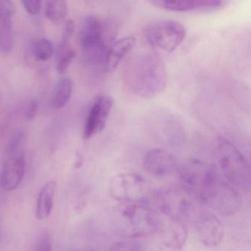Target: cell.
Here are the masks:
<instances>
[{"instance_id":"cell-16","label":"cell","mask_w":251,"mask_h":251,"mask_svg":"<svg viewBox=\"0 0 251 251\" xmlns=\"http://www.w3.org/2000/svg\"><path fill=\"white\" fill-rule=\"evenodd\" d=\"M136 44V37L133 36H125L109 44L102 65L105 71L114 72L117 70L123 58L133 50Z\"/></svg>"},{"instance_id":"cell-20","label":"cell","mask_w":251,"mask_h":251,"mask_svg":"<svg viewBox=\"0 0 251 251\" xmlns=\"http://www.w3.org/2000/svg\"><path fill=\"white\" fill-rule=\"evenodd\" d=\"M67 1L64 0H51L46 2L45 14L47 18L53 23H58L64 20L67 16Z\"/></svg>"},{"instance_id":"cell-10","label":"cell","mask_w":251,"mask_h":251,"mask_svg":"<svg viewBox=\"0 0 251 251\" xmlns=\"http://www.w3.org/2000/svg\"><path fill=\"white\" fill-rule=\"evenodd\" d=\"M242 198L237 189L220 179L211 192L207 205L226 216L233 215L240 209Z\"/></svg>"},{"instance_id":"cell-21","label":"cell","mask_w":251,"mask_h":251,"mask_svg":"<svg viewBox=\"0 0 251 251\" xmlns=\"http://www.w3.org/2000/svg\"><path fill=\"white\" fill-rule=\"evenodd\" d=\"M142 249L143 246L141 242L129 239L113 244L109 251H142Z\"/></svg>"},{"instance_id":"cell-14","label":"cell","mask_w":251,"mask_h":251,"mask_svg":"<svg viewBox=\"0 0 251 251\" xmlns=\"http://www.w3.org/2000/svg\"><path fill=\"white\" fill-rule=\"evenodd\" d=\"M196 230L200 242L207 248L219 246L224 237L223 223L214 214L200 216L196 222Z\"/></svg>"},{"instance_id":"cell-19","label":"cell","mask_w":251,"mask_h":251,"mask_svg":"<svg viewBox=\"0 0 251 251\" xmlns=\"http://www.w3.org/2000/svg\"><path fill=\"white\" fill-rule=\"evenodd\" d=\"M32 52L37 61H48L53 55V47L48 39L38 38L32 43Z\"/></svg>"},{"instance_id":"cell-25","label":"cell","mask_w":251,"mask_h":251,"mask_svg":"<svg viewBox=\"0 0 251 251\" xmlns=\"http://www.w3.org/2000/svg\"><path fill=\"white\" fill-rule=\"evenodd\" d=\"M22 3L27 13L31 15H38L40 12L42 2L39 0H23Z\"/></svg>"},{"instance_id":"cell-5","label":"cell","mask_w":251,"mask_h":251,"mask_svg":"<svg viewBox=\"0 0 251 251\" xmlns=\"http://www.w3.org/2000/svg\"><path fill=\"white\" fill-rule=\"evenodd\" d=\"M198 202L180 185L162 188L154 195V204L160 213L183 222L195 212Z\"/></svg>"},{"instance_id":"cell-6","label":"cell","mask_w":251,"mask_h":251,"mask_svg":"<svg viewBox=\"0 0 251 251\" xmlns=\"http://www.w3.org/2000/svg\"><path fill=\"white\" fill-rule=\"evenodd\" d=\"M23 133L17 132L5 148L0 168V185L5 190L13 191L23 181L25 169V157L22 151Z\"/></svg>"},{"instance_id":"cell-13","label":"cell","mask_w":251,"mask_h":251,"mask_svg":"<svg viewBox=\"0 0 251 251\" xmlns=\"http://www.w3.org/2000/svg\"><path fill=\"white\" fill-rule=\"evenodd\" d=\"M143 168L147 173L155 177H164L177 169L176 158L168 151L161 148H152L143 158Z\"/></svg>"},{"instance_id":"cell-7","label":"cell","mask_w":251,"mask_h":251,"mask_svg":"<svg viewBox=\"0 0 251 251\" xmlns=\"http://www.w3.org/2000/svg\"><path fill=\"white\" fill-rule=\"evenodd\" d=\"M186 29L175 20H158L148 25L144 30V37L152 48L173 52L186 38Z\"/></svg>"},{"instance_id":"cell-9","label":"cell","mask_w":251,"mask_h":251,"mask_svg":"<svg viewBox=\"0 0 251 251\" xmlns=\"http://www.w3.org/2000/svg\"><path fill=\"white\" fill-rule=\"evenodd\" d=\"M104 36L102 23L95 16L86 17L80 31V46L89 61L102 66L109 46Z\"/></svg>"},{"instance_id":"cell-24","label":"cell","mask_w":251,"mask_h":251,"mask_svg":"<svg viewBox=\"0 0 251 251\" xmlns=\"http://www.w3.org/2000/svg\"><path fill=\"white\" fill-rule=\"evenodd\" d=\"M34 251H52V240L50 233H42L38 239Z\"/></svg>"},{"instance_id":"cell-15","label":"cell","mask_w":251,"mask_h":251,"mask_svg":"<svg viewBox=\"0 0 251 251\" xmlns=\"http://www.w3.org/2000/svg\"><path fill=\"white\" fill-rule=\"evenodd\" d=\"M161 240L164 246L173 251H181L188 239L187 226L181 220L169 219L162 223L161 229Z\"/></svg>"},{"instance_id":"cell-22","label":"cell","mask_w":251,"mask_h":251,"mask_svg":"<svg viewBox=\"0 0 251 251\" xmlns=\"http://www.w3.org/2000/svg\"><path fill=\"white\" fill-rule=\"evenodd\" d=\"M75 30V23L73 20H67L65 26H64L62 42H61V46L59 48V52L58 53L59 56H61L64 53L66 47L68 45Z\"/></svg>"},{"instance_id":"cell-26","label":"cell","mask_w":251,"mask_h":251,"mask_svg":"<svg viewBox=\"0 0 251 251\" xmlns=\"http://www.w3.org/2000/svg\"><path fill=\"white\" fill-rule=\"evenodd\" d=\"M38 108H39V102L37 99L33 98L30 99L28 103L26 105L25 111V116L28 120H32L36 117L37 113Z\"/></svg>"},{"instance_id":"cell-1","label":"cell","mask_w":251,"mask_h":251,"mask_svg":"<svg viewBox=\"0 0 251 251\" xmlns=\"http://www.w3.org/2000/svg\"><path fill=\"white\" fill-rule=\"evenodd\" d=\"M125 78L135 95L152 99L167 86V72L164 60L155 52H141L126 66Z\"/></svg>"},{"instance_id":"cell-4","label":"cell","mask_w":251,"mask_h":251,"mask_svg":"<svg viewBox=\"0 0 251 251\" xmlns=\"http://www.w3.org/2000/svg\"><path fill=\"white\" fill-rule=\"evenodd\" d=\"M180 186L201 203L207 201L220 180L215 166L200 159L188 160L178 169Z\"/></svg>"},{"instance_id":"cell-3","label":"cell","mask_w":251,"mask_h":251,"mask_svg":"<svg viewBox=\"0 0 251 251\" xmlns=\"http://www.w3.org/2000/svg\"><path fill=\"white\" fill-rule=\"evenodd\" d=\"M216 169L226 181L236 189L247 190L251 183V171L246 158L228 139L220 136L214 149Z\"/></svg>"},{"instance_id":"cell-12","label":"cell","mask_w":251,"mask_h":251,"mask_svg":"<svg viewBox=\"0 0 251 251\" xmlns=\"http://www.w3.org/2000/svg\"><path fill=\"white\" fill-rule=\"evenodd\" d=\"M151 3L162 9L176 12H211L218 11L228 5V2L223 0H155L151 1Z\"/></svg>"},{"instance_id":"cell-18","label":"cell","mask_w":251,"mask_h":251,"mask_svg":"<svg viewBox=\"0 0 251 251\" xmlns=\"http://www.w3.org/2000/svg\"><path fill=\"white\" fill-rule=\"evenodd\" d=\"M73 82L68 77H61L55 83L51 95L52 108L59 110L64 108L71 98Z\"/></svg>"},{"instance_id":"cell-8","label":"cell","mask_w":251,"mask_h":251,"mask_svg":"<svg viewBox=\"0 0 251 251\" xmlns=\"http://www.w3.org/2000/svg\"><path fill=\"white\" fill-rule=\"evenodd\" d=\"M148 192L146 179L139 173H118L110 183L111 198L120 204L142 203L148 198Z\"/></svg>"},{"instance_id":"cell-23","label":"cell","mask_w":251,"mask_h":251,"mask_svg":"<svg viewBox=\"0 0 251 251\" xmlns=\"http://www.w3.org/2000/svg\"><path fill=\"white\" fill-rule=\"evenodd\" d=\"M75 55V51L74 50H69L61 55L56 67L58 74L62 75L66 73V71L68 70L70 64L74 60Z\"/></svg>"},{"instance_id":"cell-17","label":"cell","mask_w":251,"mask_h":251,"mask_svg":"<svg viewBox=\"0 0 251 251\" xmlns=\"http://www.w3.org/2000/svg\"><path fill=\"white\" fill-rule=\"evenodd\" d=\"M55 181H49L43 186L38 197L36 217L39 220H45L49 217L53 207L54 196L56 190Z\"/></svg>"},{"instance_id":"cell-11","label":"cell","mask_w":251,"mask_h":251,"mask_svg":"<svg viewBox=\"0 0 251 251\" xmlns=\"http://www.w3.org/2000/svg\"><path fill=\"white\" fill-rule=\"evenodd\" d=\"M114 103V99L110 95H100L95 100L85 123L84 139H91L105 128Z\"/></svg>"},{"instance_id":"cell-2","label":"cell","mask_w":251,"mask_h":251,"mask_svg":"<svg viewBox=\"0 0 251 251\" xmlns=\"http://www.w3.org/2000/svg\"><path fill=\"white\" fill-rule=\"evenodd\" d=\"M115 216L116 230L127 239L155 234L163 223L156 210L143 203L121 204L116 210Z\"/></svg>"}]
</instances>
